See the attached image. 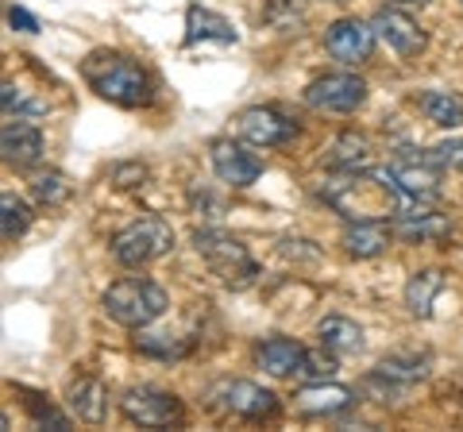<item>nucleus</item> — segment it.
<instances>
[{
    "label": "nucleus",
    "instance_id": "7ed1b4c3",
    "mask_svg": "<svg viewBox=\"0 0 463 432\" xmlns=\"http://www.w3.org/2000/svg\"><path fill=\"white\" fill-rule=\"evenodd\" d=\"M166 305H170L166 290L151 278H120V282L109 286L105 297H100V309H105L109 321L136 328V333L147 328L151 321H158V316L166 313Z\"/></svg>",
    "mask_w": 463,
    "mask_h": 432
},
{
    "label": "nucleus",
    "instance_id": "4468645a",
    "mask_svg": "<svg viewBox=\"0 0 463 432\" xmlns=\"http://www.w3.org/2000/svg\"><path fill=\"white\" fill-rule=\"evenodd\" d=\"M294 406L309 417H328V413H340L347 406H355V390H347L340 382H325V379H313L309 386H301L294 394Z\"/></svg>",
    "mask_w": 463,
    "mask_h": 432
},
{
    "label": "nucleus",
    "instance_id": "bb28decb",
    "mask_svg": "<svg viewBox=\"0 0 463 432\" xmlns=\"http://www.w3.org/2000/svg\"><path fill=\"white\" fill-rule=\"evenodd\" d=\"M27 224H32V205L16 193H5L0 197V232H5V243H16Z\"/></svg>",
    "mask_w": 463,
    "mask_h": 432
},
{
    "label": "nucleus",
    "instance_id": "aec40b11",
    "mask_svg": "<svg viewBox=\"0 0 463 432\" xmlns=\"http://www.w3.org/2000/svg\"><path fill=\"white\" fill-rule=\"evenodd\" d=\"M328 170H371L374 163V147H371V139L367 136H359V132H344L336 136V143L328 147Z\"/></svg>",
    "mask_w": 463,
    "mask_h": 432
},
{
    "label": "nucleus",
    "instance_id": "39448f33",
    "mask_svg": "<svg viewBox=\"0 0 463 432\" xmlns=\"http://www.w3.org/2000/svg\"><path fill=\"white\" fill-rule=\"evenodd\" d=\"M174 248V228L163 221V216H143V221L128 224L124 232H116L112 239V258L128 270H139L163 258Z\"/></svg>",
    "mask_w": 463,
    "mask_h": 432
},
{
    "label": "nucleus",
    "instance_id": "f704fd0d",
    "mask_svg": "<svg viewBox=\"0 0 463 432\" xmlns=\"http://www.w3.org/2000/svg\"><path fill=\"white\" fill-rule=\"evenodd\" d=\"M394 5H417L421 8V5H429V0H394Z\"/></svg>",
    "mask_w": 463,
    "mask_h": 432
},
{
    "label": "nucleus",
    "instance_id": "a211bd4d",
    "mask_svg": "<svg viewBox=\"0 0 463 432\" xmlns=\"http://www.w3.org/2000/svg\"><path fill=\"white\" fill-rule=\"evenodd\" d=\"M394 228H386V221H352V228L344 232V251L352 258H374L390 248Z\"/></svg>",
    "mask_w": 463,
    "mask_h": 432
},
{
    "label": "nucleus",
    "instance_id": "6e6552de",
    "mask_svg": "<svg viewBox=\"0 0 463 432\" xmlns=\"http://www.w3.org/2000/svg\"><path fill=\"white\" fill-rule=\"evenodd\" d=\"M213 406L224 409L232 417H243V421H263V417L279 413V398H274L267 386L248 382V379H228L213 390Z\"/></svg>",
    "mask_w": 463,
    "mask_h": 432
},
{
    "label": "nucleus",
    "instance_id": "393cba45",
    "mask_svg": "<svg viewBox=\"0 0 463 432\" xmlns=\"http://www.w3.org/2000/svg\"><path fill=\"white\" fill-rule=\"evenodd\" d=\"M136 348L151 359H166V363H178L194 352V343L185 336H170V333H139L136 336Z\"/></svg>",
    "mask_w": 463,
    "mask_h": 432
},
{
    "label": "nucleus",
    "instance_id": "f8f14e48",
    "mask_svg": "<svg viewBox=\"0 0 463 432\" xmlns=\"http://www.w3.org/2000/svg\"><path fill=\"white\" fill-rule=\"evenodd\" d=\"M236 124H240V136L248 139L251 147H282V143L298 136L294 120H286L282 112H274V108H243Z\"/></svg>",
    "mask_w": 463,
    "mask_h": 432
},
{
    "label": "nucleus",
    "instance_id": "412c9836",
    "mask_svg": "<svg viewBox=\"0 0 463 432\" xmlns=\"http://www.w3.org/2000/svg\"><path fill=\"white\" fill-rule=\"evenodd\" d=\"M236 42V27H232L224 16H216V12L201 8V5H190V12H185V42Z\"/></svg>",
    "mask_w": 463,
    "mask_h": 432
},
{
    "label": "nucleus",
    "instance_id": "a878e982",
    "mask_svg": "<svg viewBox=\"0 0 463 432\" xmlns=\"http://www.w3.org/2000/svg\"><path fill=\"white\" fill-rule=\"evenodd\" d=\"M32 193H35L39 205L58 209V205H66V201L74 197V182H70L62 170H43V174L32 178Z\"/></svg>",
    "mask_w": 463,
    "mask_h": 432
},
{
    "label": "nucleus",
    "instance_id": "cd10ccee",
    "mask_svg": "<svg viewBox=\"0 0 463 432\" xmlns=\"http://www.w3.org/2000/svg\"><path fill=\"white\" fill-rule=\"evenodd\" d=\"M379 374H386V379H394V382H402L405 390H410L413 382H421L425 374H429V359L425 355H386L383 363H379Z\"/></svg>",
    "mask_w": 463,
    "mask_h": 432
},
{
    "label": "nucleus",
    "instance_id": "c756f323",
    "mask_svg": "<svg viewBox=\"0 0 463 432\" xmlns=\"http://www.w3.org/2000/svg\"><path fill=\"white\" fill-rule=\"evenodd\" d=\"M147 182V166L143 163H116L112 166V185L116 190H136V185Z\"/></svg>",
    "mask_w": 463,
    "mask_h": 432
},
{
    "label": "nucleus",
    "instance_id": "1a4fd4ad",
    "mask_svg": "<svg viewBox=\"0 0 463 432\" xmlns=\"http://www.w3.org/2000/svg\"><path fill=\"white\" fill-rule=\"evenodd\" d=\"M367 100V81L355 74H325L306 89V105L321 112H355Z\"/></svg>",
    "mask_w": 463,
    "mask_h": 432
},
{
    "label": "nucleus",
    "instance_id": "b1692460",
    "mask_svg": "<svg viewBox=\"0 0 463 432\" xmlns=\"http://www.w3.org/2000/svg\"><path fill=\"white\" fill-rule=\"evenodd\" d=\"M417 105H421V112L437 127H459L463 124V100L448 89H425L417 97Z\"/></svg>",
    "mask_w": 463,
    "mask_h": 432
},
{
    "label": "nucleus",
    "instance_id": "9b49d317",
    "mask_svg": "<svg viewBox=\"0 0 463 432\" xmlns=\"http://www.w3.org/2000/svg\"><path fill=\"white\" fill-rule=\"evenodd\" d=\"M374 23H364V20H336V23H328V32H325V47L328 54L336 62L344 66H359V62H367L371 54H374Z\"/></svg>",
    "mask_w": 463,
    "mask_h": 432
},
{
    "label": "nucleus",
    "instance_id": "2f4dec72",
    "mask_svg": "<svg viewBox=\"0 0 463 432\" xmlns=\"http://www.w3.org/2000/svg\"><path fill=\"white\" fill-rule=\"evenodd\" d=\"M27 409H32V417H35L39 425H51V428H70V421H66V417L58 413V409H51V406H43V401H39L35 394L27 398Z\"/></svg>",
    "mask_w": 463,
    "mask_h": 432
},
{
    "label": "nucleus",
    "instance_id": "7c9ffc66",
    "mask_svg": "<svg viewBox=\"0 0 463 432\" xmlns=\"http://www.w3.org/2000/svg\"><path fill=\"white\" fill-rule=\"evenodd\" d=\"M429 151L444 170H459L463 174V136L459 139H444V143H437V147H429Z\"/></svg>",
    "mask_w": 463,
    "mask_h": 432
},
{
    "label": "nucleus",
    "instance_id": "6ab92c4d",
    "mask_svg": "<svg viewBox=\"0 0 463 432\" xmlns=\"http://www.w3.org/2000/svg\"><path fill=\"white\" fill-rule=\"evenodd\" d=\"M390 228H394V239L432 243V239L448 236V216H440V212H398Z\"/></svg>",
    "mask_w": 463,
    "mask_h": 432
},
{
    "label": "nucleus",
    "instance_id": "9d476101",
    "mask_svg": "<svg viewBox=\"0 0 463 432\" xmlns=\"http://www.w3.org/2000/svg\"><path fill=\"white\" fill-rule=\"evenodd\" d=\"M213 170L232 190H248L263 174V158L236 139H213Z\"/></svg>",
    "mask_w": 463,
    "mask_h": 432
},
{
    "label": "nucleus",
    "instance_id": "423d86ee",
    "mask_svg": "<svg viewBox=\"0 0 463 432\" xmlns=\"http://www.w3.org/2000/svg\"><path fill=\"white\" fill-rule=\"evenodd\" d=\"M440 163L432 158V151H398L390 158V182L402 190V197H413V201H432L440 197Z\"/></svg>",
    "mask_w": 463,
    "mask_h": 432
},
{
    "label": "nucleus",
    "instance_id": "dca6fc26",
    "mask_svg": "<svg viewBox=\"0 0 463 432\" xmlns=\"http://www.w3.org/2000/svg\"><path fill=\"white\" fill-rule=\"evenodd\" d=\"M0 151H5V163L16 166V170H27L35 166L43 158V136L39 127L32 124H5V132H0Z\"/></svg>",
    "mask_w": 463,
    "mask_h": 432
},
{
    "label": "nucleus",
    "instance_id": "f03ea898",
    "mask_svg": "<svg viewBox=\"0 0 463 432\" xmlns=\"http://www.w3.org/2000/svg\"><path fill=\"white\" fill-rule=\"evenodd\" d=\"M81 78L93 85L97 97L112 100L120 108H139L151 97V78L139 62H132L120 51H93L81 62Z\"/></svg>",
    "mask_w": 463,
    "mask_h": 432
},
{
    "label": "nucleus",
    "instance_id": "0eeeda50",
    "mask_svg": "<svg viewBox=\"0 0 463 432\" xmlns=\"http://www.w3.org/2000/svg\"><path fill=\"white\" fill-rule=\"evenodd\" d=\"M120 409L139 428H166L182 421V401L170 390H158V386H132L120 398Z\"/></svg>",
    "mask_w": 463,
    "mask_h": 432
},
{
    "label": "nucleus",
    "instance_id": "f3484780",
    "mask_svg": "<svg viewBox=\"0 0 463 432\" xmlns=\"http://www.w3.org/2000/svg\"><path fill=\"white\" fill-rule=\"evenodd\" d=\"M66 406L74 409L78 421L100 425V421H105V413H109V386L100 382V379H78V382H70Z\"/></svg>",
    "mask_w": 463,
    "mask_h": 432
},
{
    "label": "nucleus",
    "instance_id": "72a5a7b5",
    "mask_svg": "<svg viewBox=\"0 0 463 432\" xmlns=\"http://www.w3.org/2000/svg\"><path fill=\"white\" fill-rule=\"evenodd\" d=\"M8 23L16 27V32H39V20H35L27 8H16V5L8 8Z\"/></svg>",
    "mask_w": 463,
    "mask_h": 432
},
{
    "label": "nucleus",
    "instance_id": "4be33fe9",
    "mask_svg": "<svg viewBox=\"0 0 463 432\" xmlns=\"http://www.w3.org/2000/svg\"><path fill=\"white\" fill-rule=\"evenodd\" d=\"M317 336H321V348L336 352V355H359L364 352V328L347 316H325L317 324Z\"/></svg>",
    "mask_w": 463,
    "mask_h": 432
},
{
    "label": "nucleus",
    "instance_id": "ddd939ff",
    "mask_svg": "<svg viewBox=\"0 0 463 432\" xmlns=\"http://www.w3.org/2000/svg\"><path fill=\"white\" fill-rule=\"evenodd\" d=\"M374 35H379L386 47H394L402 59H417V54L425 51V42H429V35L417 27L405 12H398V8H383V12H374Z\"/></svg>",
    "mask_w": 463,
    "mask_h": 432
},
{
    "label": "nucleus",
    "instance_id": "20e7f679",
    "mask_svg": "<svg viewBox=\"0 0 463 432\" xmlns=\"http://www.w3.org/2000/svg\"><path fill=\"white\" fill-rule=\"evenodd\" d=\"M194 248L201 258H205V267L216 275V282L228 286V290H248V286H255L259 263L248 255V248H243L236 236L224 232V228H197Z\"/></svg>",
    "mask_w": 463,
    "mask_h": 432
},
{
    "label": "nucleus",
    "instance_id": "c85d7f7f",
    "mask_svg": "<svg viewBox=\"0 0 463 432\" xmlns=\"http://www.w3.org/2000/svg\"><path fill=\"white\" fill-rule=\"evenodd\" d=\"M301 374L309 379H332L336 374V352H306V363H301Z\"/></svg>",
    "mask_w": 463,
    "mask_h": 432
},
{
    "label": "nucleus",
    "instance_id": "5701e85b",
    "mask_svg": "<svg viewBox=\"0 0 463 432\" xmlns=\"http://www.w3.org/2000/svg\"><path fill=\"white\" fill-rule=\"evenodd\" d=\"M440 290H444L440 270H417V275H410V282H405V305H410L413 316H429Z\"/></svg>",
    "mask_w": 463,
    "mask_h": 432
},
{
    "label": "nucleus",
    "instance_id": "f257e3e1",
    "mask_svg": "<svg viewBox=\"0 0 463 432\" xmlns=\"http://www.w3.org/2000/svg\"><path fill=\"white\" fill-rule=\"evenodd\" d=\"M321 197L347 221H386V216L394 221L402 212V190L390 182V174H374V170H336L321 185Z\"/></svg>",
    "mask_w": 463,
    "mask_h": 432
},
{
    "label": "nucleus",
    "instance_id": "473e14b6",
    "mask_svg": "<svg viewBox=\"0 0 463 432\" xmlns=\"http://www.w3.org/2000/svg\"><path fill=\"white\" fill-rule=\"evenodd\" d=\"M267 16H270L274 23H279V27H298V20H301V12L294 8V0H270Z\"/></svg>",
    "mask_w": 463,
    "mask_h": 432
},
{
    "label": "nucleus",
    "instance_id": "2eb2a0df",
    "mask_svg": "<svg viewBox=\"0 0 463 432\" xmlns=\"http://www.w3.org/2000/svg\"><path fill=\"white\" fill-rule=\"evenodd\" d=\"M306 352L309 348H301V343L289 340V336H270V340H263L255 348V359H259V367H263L270 379H289V374H301Z\"/></svg>",
    "mask_w": 463,
    "mask_h": 432
}]
</instances>
